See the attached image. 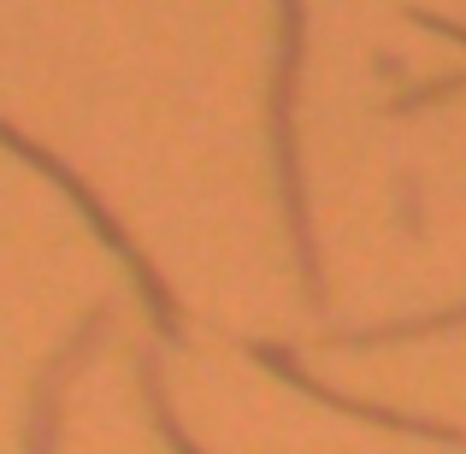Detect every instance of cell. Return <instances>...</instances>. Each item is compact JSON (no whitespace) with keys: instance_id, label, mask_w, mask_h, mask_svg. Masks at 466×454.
<instances>
[{"instance_id":"3957f363","label":"cell","mask_w":466,"mask_h":454,"mask_svg":"<svg viewBox=\"0 0 466 454\" xmlns=\"http://www.w3.org/2000/svg\"><path fill=\"white\" fill-rule=\"evenodd\" d=\"M242 354H248L254 366H266L272 378H284L289 389H301L308 401L319 408L342 413V419H360V425H378V431H396V437H420V443H443V449H466V431L449 419H431V413H408V408H384V401H360L349 396V389H330L325 378L308 372V360H301L289 342H272V337H248L242 342Z\"/></svg>"},{"instance_id":"52a82bcc","label":"cell","mask_w":466,"mask_h":454,"mask_svg":"<svg viewBox=\"0 0 466 454\" xmlns=\"http://www.w3.org/2000/svg\"><path fill=\"white\" fill-rule=\"evenodd\" d=\"M408 18L420 24V30L443 35V42H455V47H466V24H455V18H443V12H425V6H408Z\"/></svg>"},{"instance_id":"7a4b0ae2","label":"cell","mask_w":466,"mask_h":454,"mask_svg":"<svg viewBox=\"0 0 466 454\" xmlns=\"http://www.w3.org/2000/svg\"><path fill=\"white\" fill-rule=\"evenodd\" d=\"M0 148H6V154H18V159H24L30 171H42V177L54 183V189L66 195V201L77 207L83 218H89V230H95V237H101L106 248L118 254V266L130 272V284H137L142 307H148V325H154V337H159V342H183V330H189V318H183V301H177V289H171L166 277H159V266L148 260V254H142V242L130 237V230L118 225V218H113V207H106L101 195H95L89 183H83L77 171L66 166V159H59L54 148H47V142H30V136H24L18 125H6V118H0Z\"/></svg>"},{"instance_id":"6da1fadb","label":"cell","mask_w":466,"mask_h":454,"mask_svg":"<svg viewBox=\"0 0 466 454\" xmlns=\"http://www.w3.org/2000/svg\"><path fill=\"white\" fill-rule=\"evenodd\" d=\"M301 66H308V0H278V59H272V171H278V213L284 237L301 272L308 307H325V254H319L313 207H308V171H301V136H296V106H301Z\"/></svg>"},{"instance_id":"8992f818","label":"cell","mask_w":466,"mask_h":454,"mask_svg":"<svg viewBox=\"0 0 466 454\" xmlns=\"http://www.w3.org/2000/svg\"><path fill=\"white\" fill-rule=\"evenodd\" d=\"M137 389H142V408H148L159 443H166L171 454H207L189 431H183L177 408H171V389H166V366H159V354H154V348H137Z\"/></svg>"},{"instance_id":"277c9868","label":"cell","mask_w":466,"mask_h":454,"mask_svg":"<svg viewBox=\"0 0 466 454\" xmlns=\"http://www.w3.org/2000/svg\"><path fill=\"white\" fill-rule=\"evenodd\" d=\"M113 301H95L89 313L77 318V330H71L66 342L54 348V360L42 366V378H35L30 389V425H24V454H59V408H66V389L77 384V372L101 354L106 330H113Z\"/></svg>"},{"instance_id":"5b68a950","label":"cell","mask_w":466,"mask_h":454,"mask_svg":"<svg viewBox=\"0 0 466 454\" xmlns=\"http://www.w3.org/2000/svg\"><path fill=\"white\" fill-rule=\"evenodd\" d=\"M443 330H466V301L437 307L425 318H396V325H366V330H325V348H396V342L413 337H443Z\"/></svg>"}]
</instances>
